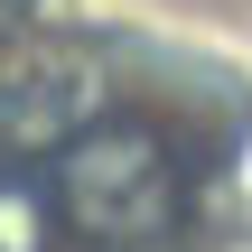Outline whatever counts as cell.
Returning <instances> with one entry per match:
<instances>
[{"instance_id":"1","label":"cell","mask_w":252,"mask_h":252,"mask_svg":"<svg viewBox=\"0 0 252 252\" xmlns=\"http://www.w3.org/2000/svg\"><path fill=\"white\" fill-rule=\"evenodd\" d=\"M56 215L94 243H150L178 224V159L150 122H94L56 150Z\"/></svg>"},{"instance_id":"2","label":"cell","mask_w":252,"mask_h":252,"mask_svg":"<svg viewBox=\"0 0 252 252\" xmlns=\"http://www.w3.org/2000/svg\"><path fill=\"white\" fill-rule=\"evenodd\" d=\"M84 122H103L94 112V65L37 47V56H19L0 75V150H47V140L65 150Z\"/></svg>"},{"instance_id":"3","label":"cell","mask_w":252,"mask_h":252,"mask_svg":"<svg viewBox=\"0 0 252 252\" xmlns=\"http://www.w3.org/2000/svg\"><path fill=\"white\" fill-rule=\"evenodd\" d=\"M56 196H47V178H19V168H0V252H56Z\"/></svg>"}]
</instances>
